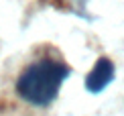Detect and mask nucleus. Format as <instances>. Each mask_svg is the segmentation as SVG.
Returning <instances> with one entry per match:
<instances>
[{
	"instance_id": "2",
	"label": "nucleus",
	"mask_w": 124,
	"mask_h": 116,
	"mask_svg": "<svg viewBox=\"0 0 124 116\" xmlns=\"http://www.w3.org/2000/svg\"><path fill=\"white\" fill-rule=\"evenodd\" d=\"M114 77H116L114 61H112L110 57L102 55V57L96 59L94 67L87 71V75L84 80V88H85V92H90V94H102L112 82H114Z\"/></svg>"
},
{
	"instance_id": "1",
	"label": "nucleus",
	"mask_w": 124,
	"mask_h": 116,
	"mask_svg": "<svg viewBox=\"0 0 124 116\" xmlns=\"http://www.w3.org/2000/svg\"><path fill=\"white\" fill-rule=\"evenodd\" d=\"M71 65L57 57H39L31 61L14 82V92L35 108H49L57 100L61 86L71 77Z\"/></svg>"
}]
</instances>
